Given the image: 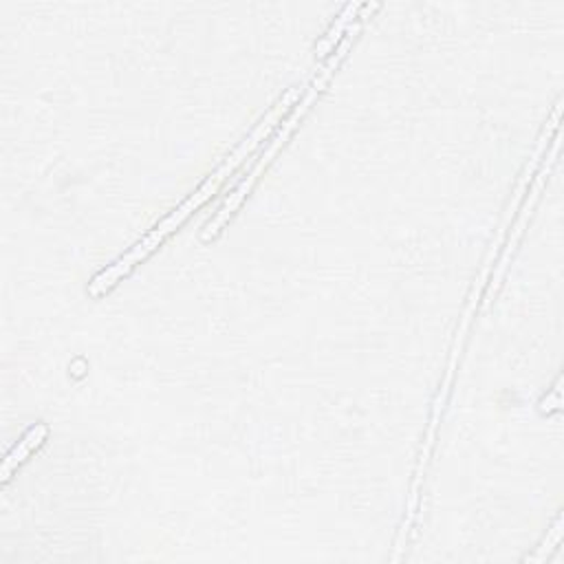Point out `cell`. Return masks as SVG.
<instances>
[{
  "label": "cell",
  "mask_w": 564,
  "mask_h": 564,
  "mask_svg": "<svg viewBox=\"0 0 564 564\" xmlns=\"http://www.w3.org/2000/svg\"><path fill=\"white\" fill-rule=\"evenodd\" d=\"M302 95V86H293V88H289L284 95H282V99L273 106V110L258 123V128L249 134V139H245L242 143H240V148L181 205V207H176L165 220H161L143 240H139L123 258H119L112 267H108V269H104L101 273H97L95 278H93V282L88 284V293L90 295H101V293H106L110 286H115V282L121 278V275H126L139 260H143L154 247H159V242L170 234V231H174L196 207H200L218 187H220V183L234 172V167H238L240 163H242V159L258 145V141H262L267 134H269V130L273 128V123L286 112V108L293 104V99L295 97H300Z\"/></svg>",
  "instance_id": "1"
},
{
  "label": "cell",
  "mask_w": 564,
  "mask_h": 564,
  "mask_svg": "<svg viewBox=\"0 0 564 564\" xmlns=\"http://www.w3.org/2000/svg\"><path fill=\"white\" fill-rule=\"evenodd\" d=\"M346 48H348V42H344V44H341V48L337 51V55H333V57H330V59L324 64V68H322V70H319V75L315 77V84H313V88L308 90V95L304 97V101H302V104H300V106L293 110V115H291V117H289V119L282 123V130L278 132V137H275V139H273V143L269 145V150H267V152L260 156L258 165H256V167L251 170V174H249V176L242 181V185H240V187H238V189H236V192H234V194H231V196L225 200V205H223V209L216 214V218H214V220H212V223L205 227V231H203V238H205V240L214 238V236L220 231L223 223H225V220L231 216V212H234V209L240 205V200L247 196V192L251 189V185L256 183V178L260 176V172H262V170L269 165V161L275 156V152H278L282 145H284V141L289 139V134L293 132V128L297 126V121L302 119V115L306 112V108L311 106V101L315 99V95L322 90V86L328 82V77H330V75H333V70L337 68V64H339V59L344 57V51H346Z\"/></svg>",
  "instance_id": "2"
},
{
  "label": "cell",
  "mask_w": 564,
  "mask_h": 564,
  "mask_svg": "<svg viewBox=\"0 0 564 564\" xmlns=\"http://www.w3.org/2000/svg\"><path fill=\"white\" fill-rule=\"evenodd\" d=\"M44 436H46V427H44L42 423L33 425V427L24 434V438H22V441L11 449V454L4 458V465H2V478H4V480L9 478L11 469H13L18 463H22V460L29 456V452H31L33 447H37V445L44 441Z\"/></svg>",
  "instance_id": "3"
},
{
  "label": "cell",
  "mask_w": 564,
  "mask_h": 564,
  "mask_svg": "<svg viewBox=\"0 0 564 564\" xmlns=\"http://www.w3.org/2000/svg\"><path fill=\"white\" fill-rule=\"evenodd\" d=\"M355 11H357V4H348L339 15H337V20L333 22V26L328 29V33L317 42V55L322 57V55H326V53H330V48L335 46V42L339 40V35H341V31H344V26H346V22L355 15Z\"/></svg>",
  "instance_id": "4"
}]
</instances>
